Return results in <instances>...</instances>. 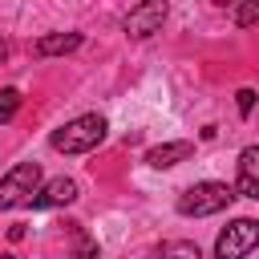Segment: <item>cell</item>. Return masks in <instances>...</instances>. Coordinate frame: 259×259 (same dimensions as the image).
<instances>
[{"label": "cell", "mask_w": 259, "mask_h": 259, "mask_svg": "<svg viewBox=\"0 0 259 259\" xmlns=\"http://www.w3.org/2000/svg\"><path fill=\"white\" fill-rule=\"evenodd\" d=\"M255 247H259V223L255 219H235L214 239V259H247Z\"/></svg>", "instance_id": "277c9868"}, {"label": "cell", "mask_w": 259, "mask_h": 259, "mask_svg": "<svg viewBox=\"0 0 259 259\" xmlns=\"http://www.w3.org/2000/svg\"><path fill=\"white\" fill-rule=\"evenodd\" d=\"M73 49H81V32H45L32 45L36 57H61V53H73Z\"/></svg>", "instance_id": "9c48e42d"}, {"label": "cell", "mask_w": 259, "mask_h": 259, "mask_svg": "<svg viewBox=\"0 0 259 259\" xmlns=\"http://www.w3.org/2000/svg\"><path fill=\"white\" fill-rule=\"evenodd\" d=\"M231 20H235L239 28H247V24H259V0H247V4H235V8H231Z\"/></svg>", "instance_id": "8fae6325"}, {"label": "cell", "mask_w": 259, "mask_h": 259, "mask_svg": "<svg viewBox=\"0 0 259 259\" xmlns=\"http://www.w3.org/2000/svg\"><path fill=\"white\" fill-rule=\"evenodd\" d=\"M97 255H101V247H97L93 239H81L77 251H73V259H97Z\"/></svg>", "instance_id": "4fadbf2b"}, {"label": "cell", "mask_w": 259, "mask_h": 259, "mask_svg": "<svg viewBox=\"0 0 259 259\" xmlns=\"http://www.w3.org/2000/svg\"><path fill=\"white\" fill-rule=\"evenodd\" d=\"M40 190V166L36 162H16L0 178V210H12L20 202H32Z\"/></svg>", "instance_id": "3957f363"}, {"label": "cell", "mask_w": 259, "mask_h": 259, "mask_svg": "<svg viewBox=\"0 0 259 259\" xmlns=\"http://www.w3.org/2000/svg\"><path fill=\"white\" fill-rule=\"evenodd\" d=\"M190 154H194V146H190V142H162V146H154V150L146 154V162H150L154 170H170V166L186 162Z\"/></svg>", "instance_id": "ba28073f"}, {"label": "cell", "mask_w": 259, "mask_h": 259, "mask_svg": "<svg viewBox=\"0 0 259 259\" xmlns=\"http://www.w3.org/2000/svg\"><path fill=\"white\" fill-rule=\"evenodd\" d=\"M158 259H202V251L190 239H170V243L158 247Z\"/></svg>", "instance_id": "30bf717a"}, {"label": "cell", "mask_w": 259, "mask_h": 259, "mask_svg": "<svg viewBox=\"0 0 259 259\" xmlns=\"http://www.w3.org/2000/svg\"><path fill=\"white\" fill-rule=\"evenodd\" d=\"M231 198H235V190H231L227 182H194V186H186V190L178 194V214H186V219H206V214L227 210Z\"/></svg>", "instance_id": "7a4b0ae2"}, {"label": "cell", "mask_w": 259, "mask_h": 259, "mask_svg": "<svg viewBox=\"0 0 259 259\" xmlns=\"http://www.w3.org/2000/svg\"><path fill=\"white\" fill-rule=\"evenodd\" d=\"M77 202V182L73 178H53L45 190H36V198L28 202L32 210H49V206H69Z\"/></svg>", "instance_id": "52a82bcc"}, {"label": "cell", "mask_w": 259, "mask_h": 259, "mask_svg": "<svg viewBox=\"0 0 259 259\" xmlns=\"http://www.w3.org/2000/svg\"><path fill=\"white\" fill-rule=\"evenodd\" d=\"M16 109H20V89H0V125L12 121Z\"/></svg>", "instance_id": "7c38bea8"}, {"label": "cell", "mask_w": 259, "mask_h": 259, "mask_svg": "<svg viewBox=\"0 0 259 259\" xmlns=\"http://www.w3.org/2000/svg\"><path fill=\"white\" fill-rule=\"evenodd\" d=\"M235 194L259 202V146H247L235 166Z\"/></svg>", "instance_id": "8992f818"}, {"label": "cell", "mask_w": 259, "mask_h": 259, "mask_svg": "<svg viewBox=\"0 0 259 259\" xmlns=\"http://www.w3.org/2000/svg\"><path fill=\"white\" fill-rule=\"evenodd\" d=\"M235 97H239V113L251 117V109H255V89H239Z\"/></svg>", "instance_id": "5bb4252c"}, {"label": "cell", "mask_w": 259, "mask_h": 259, "mask_svg": "<svg viewBox=\"0 0 259 259\" xmlns=\"http://www.w3.org/2000/svg\"><path fill=\"white\" fill-rule=\"evenodd\" d=\"M162 20H166V4H162V0H146V4L130 8V16H125V32L142 40V36H154V32L162 28Z\"/></svg>", "instance_id": "5b68a950"}, {"label": "cell", "mask_w": 259, "mask_h": 259, "mask_svg": "<svg viewBox=\"0 0 259 259\" xmlns=\"http://www.w3.org/2000/svg\"><path fill=\"white\" fill-rule=\"evenodd\" d=\"M105 130H109V125H105L101 113H81V117L65 121L61 130H53L49 146L61 150V154H89V150H97V146L105 142Z\"/></svg>", "instance_id": "6da1fadb"}, {"label": "cell", "mask_w": 259, "mask_h": 259, "mask_svg": "<svg viewBox=\"0 0 259 259\" xmlns=\"http://www.w3.org/2000/svg\"><path fill=\"white\" fill-rule=\"evenodd\" d=\"M4 259H16V255H4Z\"/></svg>", "instance_id": "2e32d148"}, {"label": "cell", "mask_w": 259, "mask_h": 259, "mask_svg": "<svg viewBox=\"0 0 259 259\" xmlns=\"http://www.w3.org/2000/svg\"><path fill=\"white\" fill-rule=\"evenodd\" d=\"M4 57H8V40H0V61H4Z\"/></svg>", "instance_id": "9a60e30c"}]
</instances>
